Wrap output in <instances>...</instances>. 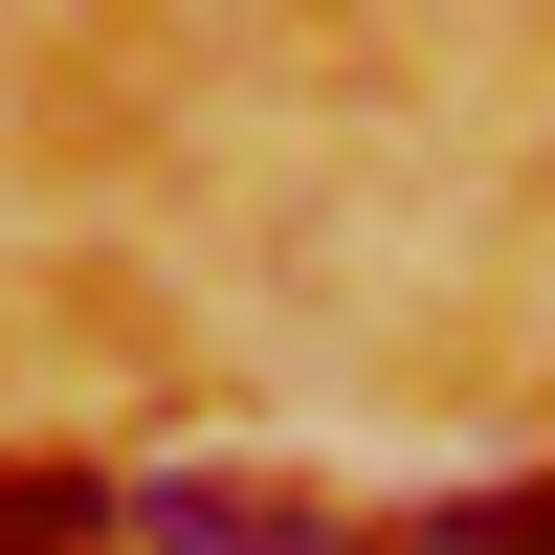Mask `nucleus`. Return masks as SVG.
<instances>
[{
  "label": "nucleus",
  "instance_id": "f257e3e1",
  "mask_svg": "<svg viewBox=\"0 0 555 555\" xmlns=\"http://www.w3.org/2000/svg\"><path fill=\"white\" fill-rule=\"evenodd\" d=\"M112 533H156V555H356V533L267 512V489H112Z\"/></svg>",
  "mask_w": 555,
  "mask_h": 555
}]
</instances>
